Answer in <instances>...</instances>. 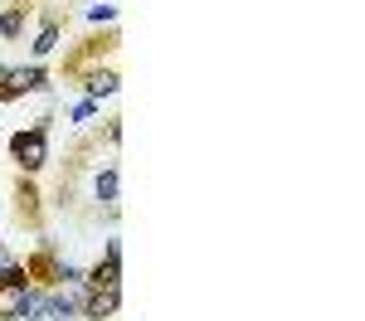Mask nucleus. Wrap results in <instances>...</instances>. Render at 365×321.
I'll return each mask as SVG.
<instances>
[{
	"label": "nucleus",
	"instance_id": "f257e3e1",
	"mask_svg": "<svg viewBox=\"0 0 365 321\" xmlns=\"http://www.w3.org/2000/svg\"><path fill=\"white\" fill-rule=\"evenodd\" d=\"M49 127H54V117H34L25 132H15L10 137V161H15V171L20 175H39L49 166Z\"/></svg>",
	"mask_w": 365,
	"mask_h": 321
},
{
	"label": "nucleus",
	"instance_id": "f03ea898",
	"mask_svg": "<svg viewBox=\"0 0 365 321\" xmlns=\"http://www.w3.org/2000/svg\"><path fill=\"white\" fill-rule=\"evenodd\" d=\"M117 44H122V34H117L113 25L103 29V34H88V39H78V44H73V54L63 58V78L73 83L78 73H88V68H103V54H117Z\"/></svg>",
	"mask_w": 365,
	"mask_h": 321
},
{
	"label": "nucleus",
	"instance_id": "7ed1b4c3",
	"mask_svg": "<svg viewBox=\"0 0 365 321\" xmlns=\"http://www.w3.org/2000/svg\"><path fill=\"white\" fill-rule=\"evenodd\" d=\"M54 83L44 63H0V102H15L25 93H44Z\"/></svg>",
	"mask_w": 365,
	"mask_h": 321
},
{
	"label": "nucleus",
	"instance_id": "20e7f679",
	"mask_svg": "<svg viewBox=\"0 0 365 321\" xmlns=\"http://www.w3.org/2000/svg\"><path fill=\"white\" fill-rule=\"evenodd\" d=\"M93 200H98V219L117 224V200H122V166H117V156H108L93 171Z\"/></svg>",
	"mask_w": 365,
	"mask_h": 321
},
{
	"label": "nucleus",
	"instance_id": "39448f33",
	"mask_svg": "<svg viewBox=\"0 0 365 321\" xmlns=\"http://www.w3.org/2000/svg\"><path fill=\"white\" fill-rule=\"evenodd\" d=\"M25 292H29L25 263H10L0 273V321H25Z\"/></svg>",
	"mask_w": 365,
	"mask_h": 321
},
{
	"label": "nucleus",
	"instance_id": "423d86ee",
	"mask_svg": "<svg viewBox=\"0 0 365 321\" xmlns=\"http://www.w3.org/2000/svg\"><path fill=\"white\" fill-rule=\"evenodd\" d=\"M25 273L34 288H58V253H54V238H39L34 253L25 258Z\"/></svg>",
	"mask_w": 365,
	"mask_h": 321
},
{
	"label": "nucleus",
	"instance_id": "0eeeda50",
	"mask_svg": "<svg viewBox=\"0 0 365 321\" xmlns=\"http://www.w3.org/2000/svg\"><path fill=\"white\" fill-rule=\"evenodd\" d=\"M15 219H20L25 229H39V224H44V204H39L34 175H20V180H15Z\"/></svg>",
	"mask_w": 365,
	"mask_h": 321
},
{
	"label": "nucleus",
	"instance_id": "6e6552de",
	"mask_svg": "<svg viewBox=\"0 0 365 321\" xmlns=\"http://www.w3.org/2000/svg\"><path fill=\"white\" fill-rule=\"evenodd\" d=\"M117 307H122V288H98V292H83L78 317L83 321H117Z\"/></svg>",
	"mask_w": 365,
	"mask_h": 321
},
{
	"label": "nucleus",
	"instance_id": "1a4fd4ad",
	"mask_svg": "<svg viewBox=\"0 0 365 321\" xmlns=\"http://www.w3.org/2000/svg\"><path fill=\"white\" fill-rule=\"evenodd\" d=\"M78 307H83V288H49L44 321H78Z\"/></svg>",
	"mask_w": 365,
	"mask_h": 321
},
{
	"label": "nucleus",
	"instance_id": "9d476101",
	"mask_svg": "<svg viewBox=\"0 0 365 321\" xmlns=\"http://www.w3.org/2000/svg\"><path fill=\"white\" fill-rule=\"evenodd\" d=\"M73 83H83V98L103 102V98H113V93H117V68H88V73L73 78Z\"/></svg>",
	"mask_w": 365,
	"mask_h": 321
},
{
	"label": "nucleus",
	"instance_id": "9b49d317",
	"mask_svg": "<svg viewBox=\"0 0 365 321\" xmlns=\"http://www.w3.org/2000/svg\"><path fill=\"white\" fill-rule=\"evenodd\" d=\"M29 5H15V0H5L0 5V39H25V25H29Z\"/></svg>",
	"mask_w": 365,
	"mask_h": 321
},
{
	"label": "nucleus",
	"instance_id": "f8f14e48",
	"mask_svg": "<svg viewBox=\"0 0 365 321\" xmlns=\"http://www.w3.org/2000/svg\"><path fill=\"white\" fill-rule=\"evenodd\" d=\"M98 288H122V263H93L83 268V292H98Z\"/></svg>",
	"mask_w": 365,
	"mask_h": 321
},
{
	"label": "nucleus",
	"instance_id": "ddd939ff",
	"mask_svg": "<svg viewBox=\"0 0 365 321\" xmlns=\"http://www.w3.org/2000/svg\"><path fill=\"white\" fill-rule=\"evenodd\" d=\"M58 39H63V25H39L34 44H29V63H44V58L58 49Z\"/></svg>",
	"mask_w": 365,
	"mask_h": 321
},
{
	"label": "nucleus",
	"instance_id": "4468645a",
	"mask_svg": "<svg viewBox=\"0 0 365 321\" xmlns=\"http://www.w3.org/2000/svg\"><path fill=\"white\" fill-rule=\"evenodd\" d=\"M88 25H117V5H113V0L93 5V10H88Z\"/></svg>",
	"mask_w": 365,
	"mask_h": 321
},
{
	"label": "nucleus",
	"instance_id": "2eb2a0df",
	"mask_svg": "<svg viewBox=\"0 0 365 321\" xmlns=\"http://www.w3.org/2000/svg\"><path fill=\"white\" fill-rule=\"evenodd\" d=\"M98 112H103V102H93V98H83V102H78V107L68 112V122H88V117H98Z\"/></svg>",
	"mask_w": 365,
	"mask_h": 321
},
{
	"label": "nucleus",
	"instance_id": "dca6fc26",
	"mask_svg": "<svg viewBox=\"0 0 365 321\" xmlns=\"http://www.w3.org/2000/svg\"><path fill=\"white\" fill-rule=\"evenodd\" d=\"M103 258H108V263H122V238H117V233H108V243H103Z\"/></svg>",
	"mask_w": 365,
	"mask_h": 321
},
{
	"label": "nucleus",
	"instance_id": "f3484780",
	"mask_svg": "<svg viewBox=\"0 0 365 321\" xmlns=\"http://www.w3.org/2000/svg\"><path fill=\"white\" fill-rule=\"evenodd\" d=\"M10 263H20V258H15V248H5V243H0V273H5Z\"/></svg>",
	"mask_w": 365,
	"mask_h": 321
}]
</instances>
